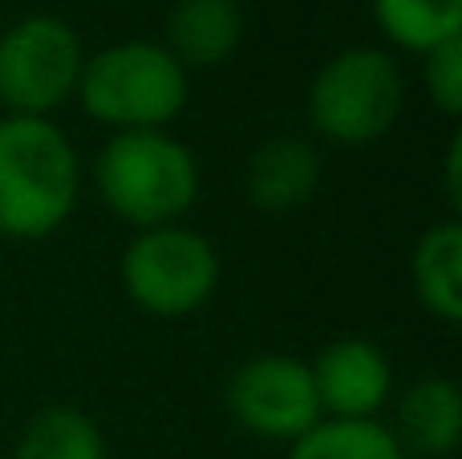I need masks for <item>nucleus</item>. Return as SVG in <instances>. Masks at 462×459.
I'll return each instance as SVG.
<instances>
[{
	"label": "nucleus",
	"instance_id": "nucleus-1",
	"mask_svg": "<svg viewBox=\"0 0 462 459\" xmlns=\"http://www.w3.org/2000/svg\"><path fill=\"white\" fill-rule=\"evenodd\" d=\"M81 200V155L53 118L0 114V236L49 240Z\"/></svg>",
	"mask_w": 462,
	"mask_h": 459
},
{
	"label": "nucleus",
	"instance_id": "nucleus-2",
	"mask_svg": "<svg viewBox=\"0 0 462 459\" xmlns=\"http://www.w3.org/2000/svg\"><path fill=\"white\" fill-rule=\"evenodd\" d=\"M94 192L126 228L183 224L203 187L195 151L171 130H118L94 155Z\"/></svg>",
	"mask_w": 462,
	"mask_h": 459
},
{
	"label": "nucleus",
	"instance_id": "nucleus-3",
	"mask_svg": "<svg viewBox=\"0 0 462 459\" xmlns=\"http://www.w3.org/2000/svg\"><path fill=\"white\" fill-rule=\"evenodd\" d=\"M86 118L106 130H167L191 102V73L162 41H118L86 53L78 81Z\"/></svg>",
	"mask_w": 462,
	"mask_h": 459
},
{
	"label": "nucleus",
	"instance_id": "nucleus-4",
	"mask_svg": "<svg viewBox=\"0 0 462 459\" xmlns=\"http://www.w3.org/2000/svg\"><path fill=\"white\" fill-rule=\"evenodd\" d=\"M406 73L390 49L349 45L320 61L309 81V126L333 146H374L406 110Z\"/></svg>",
	"mask_w": 462,
	"mask_h": 459
},
{
	"label": "nucleus",
	"instance_id": "nucleus-5",
	"mask_svg": "<svg viewBox=\"0 0 462 459\" xmlns=\"http://www.w3.org/2000/svg\"><path fill=\"white\" fill-rule=\"evenodd\" d=\"M118 281L130 305L151 317H191L216 297L224 281L219 248L187 224L143 228L126 240Z\"/></svg>",
	"mask_w": 462,
	"mask_h": 459
},
{
	"label": "nucleus",
	"instance_id": "nucleus-6",
	"mask_svg": "<svg viewBox=\"0 0 462 459\" xmlns=\"http://www.w3.org/2000/svg\"><path fill=\"white\" fill-rule=\"evenodd\" d=\"M86 45L65 16L32 13L0 33V114L53 118L78 98Z\"/></svg>",
	"mask_w": 462,
	"mask_h": 459
},
{
	"label": "nucleus",
	"instance_id": "nucleus-7",
	"mask_svg": "<svg viewBox=\"0 0 462 459\" xmlns=\"http://www.w3.org/2000/svg\"><path fill=\"white\" fill-rule=\"evenodd\" d=\"M224 403L239 431L284 447L325 419L309 362L280 354V350L252 354L247 362H239L236 374L227 379Z\"/></svg>",
	"mask_w": 462,
	"mask_h": 459
},
{
	"label": "nucleus",
	"instance_id": "nucleus-8",
	"mask_svg": "<svg viewBox=\"0 0 462 459\" xmlns=\"http://www.w3.org/2000/svg\"><path fill=\"white\" fill-rule=\"evenodd\" d=\"M325 419H377L393 398V366L377 342L337 338L309 362Z\"/></svg>",
	"mask_w": 462,
	"mask_h": 459
},
{
	"label": "nucleus",
	"instance_id": "nucleus-9",
	"mask_svg": "<svg viewBox=\"0 0 462 459\" xmlns=\"http://www.w3.org/2000/svg\"><path fill=\"white\" fill-rule=\"evenodd\" d=\"M325 179V159L300 135L263 138L244 163V195L255 211L288 216L312 203Z\"/></svg>",
	"mask_w": 462,
	"mask_h": 459
},
{
	"label": "nucleus",
	"instance_id": "nucleus-10",
	"mask_svg": "<svg viewBox=\"0 0 462 459\" xmlns=\"http://www.w3.org/2000/svg\"><path fill=\"white\" fill-rule=\"evenodd\" d=\"M406 459H450L462 444V390L447 374L410 382L398 398V415L385 423Z\"/></svg>",
	"mask_w": 462,
	"mask_h": 459
},
{
	"label": "nucleus",
	"instance_id": "nucleus-11",
	"mask_svg": "<svg viewBox=\"0 0 462 459\" xmlns=\"http://www.w3.org/2000/svg\"><path fill=\"white\" fill-rule=\"evenodd\" d=\"M162 45L187 73L219 70L244 45V8L239 0H175Z\"/></svg>",
	"mask_w": 462,
	"mask_h": 459
},
{
	"label": "nucleus",
	"instance_id": "nucleus-12",
	"mask_svg": "<svg viewBox=\"0 0 462 459\" xmlns=\"http://www.w3.org/2000/svg\"><path fill=\"white\" fill-rule=\"evenodd\" d=\"M410 289L439 325L462 322V220L430 224L410 252Z\"/></svg>",
	"mask_w": 462,
	"mask_h": 459
},
{
	"label": "nucleus",
	"instance_id": "nucleus-13",
	"mask_svg": "<svg viewBox=\"0 0 462 459\" xmlns=\"http://www.w3.org/2000/svg\"><path fill=\"white\" fill-rule=\"evenodd\" d=\"M374 24L393 49L426 57L462 37V0H369Z\"/></svg>",
	"mask_w": 462,
	"mask_h": 459
},
{
	"label": "nucleus",
	"instance_id": "nucleus-14",
	"mask_svg": "<svg viewBox=\"0 0 462 459\" xmlns=\"http://www.w3.org/2000/svg\"><path fill=\"white\" fill-rule=\"evenodd\" d=\"M8 459H106V436L81 407H45L24 423Z\"/></svg>",
	"mask_w": 462,
	"mask_h": 459
},
{
	"label": "nucleus",
	"instance_id": "nucleus-15",
	"mask_svg": "<svg viewBox=\"0 0 462 459\" xmlns=\"http://www.w3.org/2000/svg\"><path fill=\"white\" fill-rule=\"evenodd\" d=\"M284 459H406L382 419H320L288 444Z\"/></svg>",
	"mask_w": 462,
	"mask_h": 459
},
{
	"label": "nucleus",
	"instance_id": "nucleus-16",
	"mask_svg": "<svg viewBox=\"0 0 462 459\" xmlns=\"http://www.w3.org/2000/svg\"><path fill=\"white\" fill-rule=\"evenodd\" d=\"M422 86L439 114L458 118L462 114V37L430 49L422 57Z\"/></svg>",
	"mask_w": 462,
	"mask_h": 459
},
{
	"label": "nucleus",
	"instance_id": "nucleus-17",
	"mask_svg": "<svg viewBox=\"0 0 462 459\" xmlns=\"http://www.w3.org/2000/svg\"><path fill=\"white\" fill-rule=\"evenodd\" d=\"M442 195H447L450 211L462 208V138L450 135L447 155H442Z\"/></svg>",
	"mask_w": 462,
	"mask_h": 459
}]
</instances>
